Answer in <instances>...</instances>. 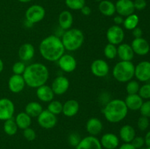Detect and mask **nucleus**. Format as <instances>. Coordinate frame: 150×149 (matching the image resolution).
<instances>
[{
	"mask_svg": "<svg viewBox=\"0 0 150 149\" xmlns=\"http://www.w3.org/2000/svg\"><path fill=\"white\" fill-rule=\"evenodd\" d=\"M23 77L26 85L32 89H38L46 83L49 78V71L45 64L33 63L26 67Z\"/></svg>",
	"mask_w": 150,
	"mask_h": 149,
	"instance_id": "nucleus-1",
	"label": "nucleus"
},
{
	"mask_svg": "<svg viewBox=\"0 0 150 149\" xmlns=\"http://www.w3.org/2000/svg\"><path fill=\"white\" fill-rule=\"evenodd\" d=\"M40 53L44 59L57 61L65 52L62 39L56 35H49L44 38L39 45Z\"/></svg>",
	"mask_w": 150,
	"mask_h": 149,
	"instance_id": "nucleus-2",
	"label": "nucleus"
},
{
	"mask_svg": "<svg viewBox=\"0 0 150 149\" xmlns=\"http://www.w3.org/2000/svg\"><path fill=\"white\" fill-rule=\"evenodd\" d=\"M103 112L108 122L117 124L125 118L128 112V109L124 100L115 99L105 104Z\"/></svg>",
	"mask_w": 150,
	"mask_h": 149,
	"instance_id": "nucleus-3",
	"label": "nucleus"
},
{
	"mask_svg": "<svg viewBox=\"0 0 150 149\" xmlns=\"http://www.w3.org/2000/svg\"><path fill=\"white\" fill-rule=\"evenodd\" d=\"M64 49L68 51L79 50L84 42V35L79 29H70L65 31L61 38Z\"/></svg>",
	"mask_w": 150,
	"mask_h": 149,
	"instance_id": "nucleus-4",
	"label": "nucleus"
},
{
	"mask_svg": "<svg viewBox=\"0 0 150 149\" xmlns=\"http://www.w3.org/2000/svg\"><path fill=\"white\" fill-rule=\"evenodd\" d=\"M134 74L135 66L132 61H120L112 70L113 77L120 83H127L133 79Z\"/></svg>",
	"mask_w": 150,
	"mask_h": 149,
	"instance_id": "nucleus-5",
	"label": "nucleus"
},
{
	"mask_svg": "<svg viewBox=\"0 0 150 149\" xmlns=\"http://www.w3.org/2000/svg\"><path fill=\"white\" fill-rule=\"evenodd\" d=\"M45 16V10L40 4H33L26 10L25 13L26 20L33 24L38 23L43 20Z\"/></svg>",
	"mask_w": 150,
	"mask_h": 149,
	"instance_id": "nucleus-6",
	"label": "nucleus"
},
{
	"mask_svg": "<svg viewBox=\"0 0 150 149\" xmlns=\"http://www.w3.org/2000/svg\"><path fill=\"white\" fill-rule=\"evenodd\" d=\"M106 38L108 43L119 45L122 43L125 38V32L122 27L117 25L110 26L106 32Z\"/></svg>",
	"mask_w": 150,
	"mask_h": 149,
	"instance_id": "nucleus-7",
	"label": "nucleus"
},
{
	"mask_svg": "<svg viewBox=\"0 0 150 149\" xmlns=\"http://www.w3.org/2000/svg\"><path fill=\"white\" fill-rule=\"evenodd\" d=\"M15 105L8 98L0 99V121H6L13 117Z\"/></svg>",
	"mask_w": 150,
	"mask_h": 149,
	"instance_id": "nucleus-8",
	"label": "nucleus"
},
{
	"mask_svg": "<svg viewBox=\"0 0 150 149\" xmlns=\"http://www.w3.org/2000/svg\"><path fill=\"white\" fill-rule=\"evenodd\" d=\"M38 123L42 128L45 129H53L57 124V117L54 114L45 110L38 116Z\"/></svg>",
	"mask_w": 150,
	"mask_h": 149,
	"instance_id": "nucleus-9",
	"label": "nucleus"
},
{
	"mask_svg": "<svg viewBox=\"0 0 150 149\" xmlns=\"http://www.w3.org/2000/svg\"><path fill=\"white\" fill-rule=\"evenodd\" d=\"M51 89L56 95H62L67 91L70 87V81L65 76L60 75L54 78L51 84Z\"/></svg>",
	"mask_w": 150,
	"mask_h": 149,
	"instance_id": "nucleus-10",
	"label": "nucleus"
},
{
	"mask_svg": "<svg viewBox=\"0 0 150 149\" xmlns=\"http://www.w3.org/2000/svg\"><path fill=\"white\" fill-rule=\"evenodd\" d=\"M91 72L98 77H104L109 72V65L103 59H96L91 64Z\"/></svg>",
	"mask_w": 150,
	"mask_h": 149,
	"instance_id": "nucleus-11",
	"label": "nucleus"
},
{
	"mask_svg": "<svg viewBox=\"0 0 150 149\" xmlns=\"http://www.w3.org/2000/svg\"><path fill=\"white\" fill-rule=\"evenodd\" d=\"M57 62L59 68L67 73L73 72L77 67L76 58L70 54H64L60 57Z\"/></svg>",
	"mask_w": 150,
	"mask_h": 149,
	"instance_id": "nucleus-12",
	"label": "nucleus"
},
{
	"mask_svg": "<svg viewBox=\"0 0 150 149\" xmlns=\"http://www.w3.org/2000/svg\"><path fill=\"white\" fill-rule=\"evenodd\" d=\"M134 76L141 82H148L150 79V62L143 61L135 67Z\"/></svg>",
	"mask_w": 150,
	"mask_h": 149,
	"instance_id": "nucleus-13",
	"label": "nucleus"
},
{
	"mask_svg": "<svg viewBox=\"0 0 150 149\" xmlns=\"http://www.w3.org/2000/svg\"><path fill=\"white\" fill-rule=\"evenodd\" d=\"M116 12L122 17L134 13L135 7L132 0H118L115 4Z\"/></svg>",
	"mask_w": 150,
	"mask_h": 149,
	"instance_id": "nucleus-14",
	"label": "nucleus"
},
{
	"mask_svg": "<svg viewBox=\"0 0 150 149\" xmlns=\"http://www.w3.org/2000/svg\"><path fill=\"white\" fill-rule=\"evenodd\" d=\"M26 83L23 75L20 74H13L9 78L8 88L11 92L14 93H18L24 89Z\"/></svg>",
	"mask_w": 150,
	"mask_h": 149,
	"instance_id": "nucleus-15",
	"label": "nucleus"
},
{
	"mask_svg": "<svg viewBox=\"0 0 150 149\" xmlns=\"http://www.w3.org/2000/svg\"><path fill=\"white\" fill-rule=\"evenodd\" d=\"M134 53L139 56H145L149 52L150 45L146 39L144 38H135L131 43Z\"/></svg>",
	"mask_w": 150,
	"mask_h": 149,
	"instance_id": "nucleus-16",
	"label": "nucleus"
},
{
	"mask_svg": "<svg viewBox=\"0 0 150 149\" xmlns=\"http://www.w3.org/2000/svg\"><path fill=\"white\" fill-rule=\"evenodd\" d=\"M76 149H103L100 140L95 136L89 135L81 139Z\"/></svg>",
	"mask_w": 150,
	"mask_h": 149,
	"instance_id": "nucleus-17",
	"label": "nucleus"
},
{
	"mask_svg": "<svg viewBox=\"0 0 150 149\" xmlns=\"http://www.w3.org/2000/svg\"><path fill=\"white\" fill-rule=\"evenodd\" d=\"M100 144L105 149H116L120 145V139L114 133H105L101 137Z\"/></svg>",
	"mask_w": 150,
	"mask_h": 149,
	"instance_id": "nucleus-18",
	"label": "nucleus"
},
{
	"mask_svg": "<svg viewBox=\"0 0 150 149\" xmlns=\"http://www.w3.org/2000/svg\"><path fill=\"white\" fill-rule=\"evenodd\" d=\"M134 52L131 45L127 43H121L117 47V56L121 61H131L134 58Z\"/></svg>",
	"mask_w": 150,
	"mask_h": 149,
	"instance_id": "nucleus-19",
	"label": "nucleus"
},
{
	"mask_svg": "<svg viewBox=\"0 0 150 149\" xmlns=\"http://www.w3.org/2000/svg\"><path fill=\"white\" fill-rule=\"evenodd\" d=\"M36 95L37 97L41 102H50L54 100V95L55 94H54L51 86L45 84L37 89Z\"/></svg>",
	"mask_w": 150,
	"mask_h": 149,
	"instance_id": "nucleus-20",
	"label": "nucleus"
},
{
	"mask_svg": "<svg viewBox=\"0 0 150 149\" xmlns=\"http://www.w3.org/2000/svg\"><path fill=\"white\" fill-rule=\"evenodd\" d=\"M35 53L34 45L31 43H24L19 48L18 56L21 61H29L33 58Z\"/></svg>",
	"mask_w": 150,
	"mask_h": 149,
	"instance_id": "nucleus-21",
	"label": "nucleus"
},
{
	"mask_svg": "<svg viewBox=\"0 0 150 149\" xmlns=\"http://www.w3.org/2000/svg\"><path fill=\"white\" fill-rule=\"evenodd\" d=\"M103 123L99 118H91L87 121L86 124V129L89 135L95 136L100 134L103 130Z\"/></svg>",
	"mask_w": 150,
	"mask_h": 149,
	"instance_id": "nucleus-22",
	"label": "nucleus"
},
{
	"mask_svg": "<svg viewBox=\"0 0 150 149\" xmlns=\"http://www.w3.org/2000/svg\"><path fill=\"white\" fill-rule=\"evenodd\" d=\"M79 108H80V105L78 101L75 99H69L63 104L62 113L66 117L71 118L78 113Z\"/></svg>",
	"mask_w": 150,
	"mask_h": 149,
	"instance_id": "nucleus-23",
	"label": "nucleus"
},
{
	"mask_svg": "<svg viewBox=\"0 0 150 149\" xmlns=\"http://www.w3.org/2000/svg\"><path fill=\"white\" fill-rule=\"evenodd\" d=\"M125 102L127 109L136 111L140 110L144 101L143 99L138 93L136 94H128L125 99Z\"/></svg>",
	"mask_w": 150,
	"mask_h": 149,
	"instance_id": "nucleus-24",
	"label": "nucleus"
},
{
	"mask_svg": "<svg viewBox=\"0 0 150 149\" xmlns=\"http://www.w3.org/2000/svg\"><path fill=\"white\" fill-rule=\"evenodd\" d=\"M73 23V16L68 10L61 12L59 15V25L63 30H68L71 29Z\"/></svg>",
	"mask_w": 150,
	"mask_h": 149,
	"instance_id": "nucleus-25",
	"label": "nucleus"
},
{
	"mask_svg": "<svg viewBox=\"0 0 150 149\" xmlns=\"http://www.w3.org/2000/svg\"><path fill=\"white\" fill-rule=\"evenodd\" d=\"M120 137L125 143H130L136 137L135 129L128 124L122 126L120 130Z\"/></svg>",
	"mask_w": 150,
	"mask_h": 149,
	"instance_id": "nucleus-26",
	"label": "nucleus"
},
{
	"mask_svg": "<svg viewBox=\"0 0 150 149\" xmlns=\"http://www.w3.org/2000/svg\"><path fill=\"white\" fill-rule=\"evenodd\" d=\"M100 12L105 16H113L116 13L115 4L109 0H103L98 5Z\"/></svg>",
	"mask_w": 150,
	"mask_h": 149,
	"instance_id": "nucleus-27",
	"label": "nucleus"
},
{
	"mask_svg": "<svg viewBox=\"0 0 150 149\" xmlns=\"http://www.w3.org/2000/svg\"><path fill=\"white\" fill-rule=\"evenodd\" d=\"M18 128L20 129H25L30 127L32 124V117L29 116L26 112H21L17 114L15 118Z\"/></svg>",
	"mask_w": 150,
	"mask_h": 149,
	"instance_id": "nucleus-28",
	"label": "nucleus"
},
{
	"mask_svg": "<svg viewBox=\"0 0 150 149\" xmlns=\"http://www.w3.org/2000/svg\"><path fill=\"white\" fill-rule=\"evenodd\" d=\"M42 110V106L38 102H30L25 107V112L32 118H38Z\"/></svg>",
	"mask_w": 150,
	"mask_h": 149,
	"instance_id": "nucleus-29",
	"label": "nucleus"
},
{
	"mask_svg": "<svg viewBox=\"0 0 150 149\" xmlns=\"http://www.w3.org/2000/svg\"><path fill=\"white\" fill-rule=\"evenodd\" d=\"M139 18L136 14L130 15L127 16L125 19L123 21V26L127 30H133L135 28H136L139 25Z\"/></svg>",
	"mask_w": 150,
	"mask_h": 149,
	"instance_id": "nucleus-30",
	"label": "nucleus"
},
{
	"mask_svg": "<svg viewBox=\"0 0 150 149\" xmlns=\"http://www.w3.org/2000/svg\"><path fill=\"white\" fill-rule=\"evenodd\" d=\"M3 127H4V132L9 136L15 135L17 133L18 129L16 121L14 119H13V118L4 121Z\"/></svg>",
	"mask_w": 150,
	"mask_h": 149,
	"instance_id": "nucleus-31",
	"label": "nucleus"
},
{
	"mask_svg": "<svg viewBox=\"0 0 150 149\" xmlns=\"http://www.w3.org/2000/svg\"><path fill=\"white\" fill-rule=\"evenodd\" d=\"M62 108L63 104L60 101L52 100L51 102H48L47 110H48L49 112H51V113L57 115L62 112Z\"/></svg>",
	"mask_w": 150,
	"mask_h": 149,
	"instance_id": "nucleus-32",
	"label": "nucleus"
},
{
	"mask_svg": "<svg viewBox=\"0 0 150 149\" xmlns=\"http://www.w3.org/2000/svg\"><path fill=\"white\" fill-rule=\"evenodd\" d=\"M104 55L108 59H114L117 56V47L113 44L108 43L104 48Z\"/></svg>",
	"mask_w": 150,
	"mask_h": 149,
	"instance_id": "nucleus-33",
	"label": "nucleus"
},
{
	"mask_svg": "<svg viewBox=\"0 0 150 149\" xmlns=\"http://www.w3.org/2000/svg\"><path fill=\"white\" fill-rule=\"evenodd\" d=\"M65 4L69 9L73 10H81L86 5L85 0H65Z\"/></svg>",
	"mask_w": 150,
	"mask_h": 149,
	"instance_id": "nucleus-34",
	"label": "nucleus"
},
{
	"mask_svg": "<svg viewBox=\"0 0 150 149\" xmlns=\"http://www.w3.org/2000/svg\"><path fill=\"white\" fill-rule=\"evenodd\" d=\"M140 86L136 80H130L126 86V91L128 94H136L139 93Z\"/></svg>",
	"mask_w": 150,
	"mask_h": 149,
	"instance_id": "nucleus-35",
	"label": "nucleus"
},
{
	"mask_svg": "<svg viewBox=\"0 0 150 149\" xmlns=\"http://www.w3.org/2000/svg\"><path fill=\"white\" fill-rule=\"evenodd\" d=\"M26 66L23 63V61H19L15 63L13 66V72L15 74H20V75H23V72H24L25 70H26Z\"/></svg>",
	"mask_w": 150,
	"mask_h": 149,
	"instance_id": "nucleus-36",
	"label": "nucleus"
},
{
	"mask_svg": "<svg viewBox=\"0 0 150 149\" xmlns=\"http://www.w3.org/2000/svg\"><path fill=\"white\" fill-rule=\"evenodd\" d=\"M139 95L144 99H150V84L146 83V84L143 85L141 86L139 91Z\"/></svg>",
	"mask_w": 150,
	"mask_h": 149,
	"instance_id": "nucleus-37",
	"label": "nucleus"
},
{
	"mask_svg": "<svg viewBox=\"0 0 150 149\" xmlns=\"http://www.w3.org/2000/svg\"><path fill=\"white\" fill-rule=\"evenodd\" d=\"M23 137L28 141H34L36 138V132L33 129L28 127V128L23 129Z\"/></svg>",
	"mask_w": 150,
	"mask_h": 149,
	"instance_id": "nucleus-38",
	"label": "nucleus"
},
{
	"mask_svg": "<svg viewBox=\"0 0 150 149\" xmlns=\"http://www.w3.org/2000/svg\"><path fill=\"white\" fill-rule=\"evenodd\" d=\"M81 140V138L80 135H79L78 133L76 132L71 133L68 137L69 144L71 146H73V147L76 148V146H77L79 144V143H80Z\"/></svg>",
	"mask_w": 150,
	"mask_h": 149,
	"instance_id": "nucleus-39",
	"label": "nucleus"
},
{
	"mask_svg": "<svg viewBox=\"0 0 150 149\" xmlns=\"http://www.w3.org/2000/svg\"><path fill=\"white\" fill-rule=\"evenodd\" d=\"M137 125L141 131H145V130L149 127V119H148L147 117L142 115V116L139 118V120H138Z\"/></svg>",
	"mask_w": 150,
	"mask_h": 149,
	"instance_id": "nucleus-40",
	"label": "nucleus"
},
{
	"mask_svg": "<svg viewBox=\"0 0 150 149\" xmlns=\"http://www.w3.org/2000/svg\"><path fill=\"white\" fill-rule=\"evenodd\" d=\"M140 112L142 115L149 118L150 117V100L143 102L140 108Z\"/></svg>",
	"mask_w": 150,
	"mask_h": 149,
	"instance_id": "nucleus-41",
	"label": "nucleus"
},
{
	"mask_svg": "<svg viewBox=\"0 0 150 149\" xmlns=\"http://www.w3.org/2000/svg\"><path fill=\"white\" fill-rule=\"evenodd\" d=\"M130 143H131V144L133 145V147L136 148V149H140L145 145L144 138L142 137H139H139H136V136Z\"/></svg>",
	"mask_w": 150,
	"mask_h": 149,
	"instance_id": "nucleus-42",
	"label": "nucleus"
},
{
	"mask_svg": "<svg viewBox=\"0 0 150 149\" xmlns=\"http://www.w3.org/2000/svg\"><path fill=\"white\" fill-rule=\"evenodd\" d=\"M135 10H142L145 9L146 7V0H135L133 1Z\"/></svg>",
	"mask_w": 150,
	"mask_h": 149,
	"instance_id": "nucleus-43",
	"label": "nucleus"
},
{
	"mask_svg": "<svg viewBox=\"0 0 150 149\" xmlns=\"http://www.w3.org/2000/svg\"><path fill=\"white\" fill-rule=\"evenodd\" d=\"M133 31V36L135 38H141L142 37V34H143V31L141 28L136 27L135 28Z\"/></svg>",
	"mask_w": 150,
	"mask_h": 149,
	"instance_id": "nucleus-44",
	"label": "nucleus"
},
{
	"mask_svg": "<svg viewBox=\"0 0 150 149\" xmlns=\"http://www.w3.org/2000/svg\"><path fill=\"white\" fill-rule=\"evenodd\" d=\"M81 13L83 15L88 16L91 14V13H92V10H91V8L89 6L84 5L81 9Z\"/></svg>",
	"mask_w": 150,
	"mask_h": 149,
	"instance_id": "nucleus-45",
	"label": "nucleus"
},
{
	"mask_svg": "<svg viewBox=\"0 0 150 149\" xmlns=\"http://www.w3.org/2000/svg\"><path fill=\"white\" fill-rule=\"evenodd\" d=\"M113 20H114V23H115V25H117V26H120V24H122L123 21H124L123 17L122 16L120 15L114 16Z\"/></svg>",
	"mask_w": 150,
	"mask_h": 149,
	"instance_id": "nucleus-46",
	"label": "nucleus"
},
{
	"mask_svg": "<svg viewBox=\"0 0 150 149\" xmlns=\"http://www.w3.org/2000/svg\"><path fill=\"white\" fill-rule=\"evenodd\" d=\"M119 149H136V148H134L133 146V145L131 143H124V144L122 145Z\"/></svg>",
	"mask_w": 150,
	"mask_h": 149,
	"instance_id": "nucleus-47",
	"label": "nucleus"
},
{
	"mask_svg": "<svg viewBox=\"0 0 150 149\" xmlns=\"http://www.w3.org/2000/svg\"><path fill=\"white\" fill-rule=\"evenodd\" d=\"M144 142L145 145H146L147 147H150V131H148V132L146 133V135H145Z\"/></svg>",
	"mask_w": 150,
	"mask_h": 149,
	"instance_id": "nucleus-48",
	"label": "nucleus"
},
{
	"mask_svg": "<svg viewBox=\"0 0 150 149\" xmlns=\"http://www.w3.org/2000/svg\"><path fill=\"white\" fill-rule=\"evenodd\" d=\"M24 25L25 26H26V28H31L32 27V26H33V23H32L31 22L28 21L27 20H25V22H24Z\"/></svg>",
	"mask_w": 150,
	"mask_h": 149,
	"instance_id": "nucleus-49",
	"label": "nucleus"
},
{
	"mask_svg": "<svg viewBox=\"0 0 150 149\" xmlns=\"http://www.w3.org/2000/svg\"><path fill=\"white\" fill-rule=\"evenodd\" d=\"M3 69H4V63H3L2 60L0 58V73L2 72Z\"/></svg>",
	"mask_w": 150,
	"mask_h": 149,
	"instance_id": "nucleus-50",
	"label": "nucleus"
},
{
	"mask_svg": "<svg viewBox=\"0 0 150 149\" xmlns=\"http://www.w3.org/2000/svg\"><path fill=\"white\" fill-rule=\"evenodd\" d=\"M18 1L22 3H28V2H30V1H32V0H18Z\"/></svg>",
	"mask_w": 150,
	"mask_h": 149,
	"instance_id": "nucleus-51",
	"label": "nucleus"
},
{
	"mask_svg": "<svg viewBox=\"0 0 150 149\" xmlns=\"http://www.w3.org/2000/svg\"><path fill=\"white\" fill-rule=\"evenodd\" d=\"M95 1H99V2H100L101 1H103V0H95Z\"/></svg>",
	"mask_w": 150,
	"mask_h": 149,
	"instance_id": "nucleus-52",
	"label": "nucleus"
},
{
	"mask_svg": "<svg viewBox=\"0 0 150 149\" xmlns=\"http://www.w3.org/2000/svg\"><path fill=\"white\" fill-rule=\"evenodd\" d=\"M146 149H150V147H147Z\"/></svg>",
	"mask_w": 150,
	"mask_h": 149,
	"instance_id": "nucleus-53",
	"label": "nucleus"
},
{
	"mask_svg": "<svg viewBox=\"0 0 150 149\" xmlns=\"http://www.w3.org/2000/svg\"><path fill=\"white\" fill-rule=\"evenodd\" d=\"M148 82H149V83H149V84H150V79H149V80H148Z\"/></svg>",
	"mask_w": 150,
	"mask_h": 149,
	"instance_id": "nucleus-54",
	"label": "nucleus"
}]
</instances>
